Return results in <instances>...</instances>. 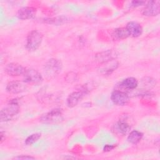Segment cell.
<instances>
[{"label": "cell", "mask_w": 160, "mask_h": 160, "mask_svg": "<svg viewBox=\"0 0 160 160\" xmlns=\"http://www.w3.org/2000/svg\"><path fill=\"white\" fill-rule=\"evenodd\" d=\"M39 120L41 122L45 124L59 122L63 120L62 111L59 108L51 109L50 111L42 114Z\"/></svg>", "instance_id": "277c9868"}, {"label": "cell", "mask_w": 160, "mask_h": 160, "mask_svg": "<svg viewBox=\"0 0 160 160\" xmlns=\"http://www.w3.org/2000/svg\"><path fill=\"white\" fill-rule=\"evenodd\" d=\"M160 11V1L153 0L148 1L142 10V14L146 16H155L159 14Z\"/></svg>", "instance_id": "8992f818"}, {"label": "cell", "mask_w": 160, "mask_h": 160, "mask_svg": "<svg viewBox=\"0 0 160 160\" xmlns=\"http://www.w3.org/2000/svg\"><path fill=\"white\" fill-rule=\"evenodd\" d=\"M156 84V81L151 77H144L140 81V85L143 90H149Z\"/></svg>", "instance_id": "ac0fdd59"}, {"label": "cell", "mask_w": 160, "mask_h": 160, "mask_svg": "<svg viewBox=\"0 0 160 160\" xmlns=\"http://www.w3.org/2000/svg\"><path fill=\"white\" fill-rule=\"evenodd\" d=\"M6 89L9 93L16 94L26 91L27 89V86L24 82L12 81L7 84Z\"/></svg>", "instance_id": "9c48e42d"}, {"label": "cell", "mask_w": 160, "mask_h": 160, "mask_svg": "<svg viewBox=\"0 0 160 160\" xmlns=\"http://www.w3.org/2000/svg\"><path fill=\"white\" fill-rule=\"evenodd\" d=\"M62 64L58 59L51 58L49 59L44 65V73L48 79L55 78L61 71Z\"/></svg>", "instance_id": "7a4b0ae2"}, {"label": "cell", "mask_w": 160, "mask_h": 160, "mask_svg": "<svg viewBox=\"0 0 160 160\" xmlns=\"http://www.w3.org/2000/svg\"><path fill=\"white\" fill-rule=\"evenodd\" d=\"M5 72L11 76H19L23 75L26 69L22 65L16 62H11L8 64L5 68Z\"/></svg>", "instance_id": "30bf717a"}, {"label": "cell", "mask_w": 160, "mask_h": 160, "mask_svg": "<svg viewBox=\"0 0 160 160\" xmlns=\"http://www.w3.org/2000/svg\"><path fill=\"white\" fill-rule=\"evenodd\" d=\"M114 148V146L107 144V145H106V146L104 147V149H104V151L108 152V151H111V150L113 149Z\"/></svg>", "instance_id": "cb8c5ba5"}, {"label": "cell", "mask_w": 160, "mask_h": 160, "mask_svg": "<svg viewBox=\"0 0 160 160\" xmlns=\"http://www.w3.org/2000/svg\"><path fill=\"white\" fill-rule=\"evenodd\" d=\"M84 94L85 92L82 91H74L71 93L66 100L68 106L69 108H73L78 105L84 96Z\"/></svg>", "instance_id": "7c38bea8"}, {"label": "cell", "mask_w": 160, "mask_h": 160, "mask_svg": "<svg viewBox=\"0 0 160 160\" xmlns=\"http://www.w3.org/2000/svg\"><path fill=\"white\" fill-rule=\"evenodd\" d=\"M101 65H102V66L99 69L100 72L103 74L109 75L118 68L119 63L115 59H114L109 62H105Z\"/></svg>", "instance_id": "5bb4252c"}, {"label": "cell", "mask_w": 160, "mask_h": 160, "mask_svg": "<svg viewBox=\"0 0 160 160\" xmlns=\"http://www.w3.org/2000/svg\"><path fill=\"white\" fill-rule=\"evenodd\" d=\"M118 56V53L114 50H107L99 52L95 56L96 61L99 64H102L105 62L115 59Z\"/></svg>", "instance_id": "ba28073f"}, {"label": "cell", "mask_w": 160, "mask_h": 160, "mask_svg": "<svg viewBox=\"0 0 160 160\" xmlns=\"http://www.w3.org/2000/svg\"><path fill=\"white\" fill-rule=\"evenodd\" d=\"M72 72H69L70 76H69L68 74H67V77H69V78H66V81L69 80V82H71L72 81H76V74H74V73H73V74H72Z\"/></svg>", "instance_id": "603a6c76"}, {"label": "cell", "mask_w": 160, "mask_h": 160, "mask_svg": "<svg viewBox=\"0 0 160 160\" xmlns=\"http://www.w3.org/2000/svg\"><path fill=\"white\" fill-rule=\"evenodd\" d=\"M20 108L17 99L9 101L7 106L1 110L0 119L1 122H7L13 120L19 113Z\"/></svg>", "instance_id": "6da1fadb"}, {"label": "cell", "mask_w": 160, "mask_h": 160, "mask_svg": "<svg viewBox=\"0 0 160 160\" xmlns=\"http://www.w3.org/2000/svg\"><path fill=\"white\" fill-rule=\"evenodd\" d=\"M36 13V9L32 7H22L17 12V17L22 20L30 19L33 18Z\"/></svg>", "instance_id": "8fae6325"}, {"label": "cell", "mask_w": 160, "mask_h": 160, "mask_svg": "<svg viewBox=\"0 0 160 160\" xmlns=\"http://www.w3.org/2000/svg\"><path fill=\"white\" fill-rule=\"evenodd\" d=\"M24 82L30 84H39L42 81V76L36 69H26L24 74Z\"/></svg>", "instance_id": "5b68a950"}, {"label": "cell", "mask_w": 160, "mask_h": 160, "mask_svg": "<svg viewBox=\"0 0 160 160\" xmlns=\"http://www.w3.org/2000/svg\"><path fill=\"white\" fill-rule=\"evenodd\" d=\"M41 134L39 132L32 134L26 139L25 144L28 146H30L34 144V142H36V141H38L39 139L41 138Z\"/></svg>", "instance_id": "ffe728a7"}, {"label": "cell", "mask_w": 160, "mask_h": 160, "mask_svg": "<svg viewBox=\"0 0 160 160\" xmlns=\"http://www.w3.org/2000/svg\"><path fill=\"white\" fill-rule=\"evenodd\" d=\"M142 136L143 134L141 132L138 130H133L129 132L127 139L130 143L132 144H136L141 141Z\"/></svg>", "instance_id": "d6986e66"}, {"label": "cell", "mask_w": 160, "mask_h": 160, "mask_svg": "<svg viewBox=\"0 0 160 160\" xmlns=\"http://www.w3.org/2000/svg\"><path fill=\"white\" fill-rule=\"evenodd\" d=\"M43 36L38 30H32L29 32L26 38V48L29 51H34L39 48L42 41Z\"/></svg>", "instance_id": "3957f363"}, {"label": "cell", "mask_w": 160, "mask_h": 160, "mask_svg": "<svg viewBox=\"0 0 160 160\" xmlns=\"http://www.w3.org/2000/svg\"><path fill=\"white\" fill-rule=\"evenodd\" d=\"M14 159H34L35 158L28 156V155H21V156H18L16 157H14Z\"/></svg>", "instance_id": "7402d4cb"}, {"label": "cell", "mask_w": 160, "mask_h": 160, "mask_svg": "<svg viewBox=\"0 0 160 160\" xmlns=\"http://www.w3.org/2000/svg\"><path fill=\"white\" fill-rule=\"evenodd\" d=\"M131 129L129 124L124 119H121L117 122L114 126V130L121 135H126Z\"/></svg>", "instance_id": "2e32d148"}, {"label": "cell", "mask_w": 160, "mask_h": 160, "mask_svg": "<svg viewBox=\"0 0 160 160\" xmlns=\"http://www.w3.org/2000/svg\"><path fill=\"white\" fill-rule=\"evenodd\" d=\"M139 82L136 78L129 77L122 80L120 83V86L126 90H134L138 86Z\"/></svg>", "instance_id": "9a60e30c"}, {"label": "cell", "mask_w": 160, "mask_h": 160, "mask_svg": "<svg viewBox=\"0 0 160 160\" xmlns=\"http://www.w3.org/2000/svg\"><path fill=\"white\" fill-rule=\"evenodd\" d=\"M4 136H5L4 133L2 131H1V143H2V141L5 139V137L4 138Z\"/></svg>", "instance_id": "d4e9b609"}, {"label": "cell", "mask_w": 160, "mask_h": 160, "mask_svg": "<svg viewBox=\"0 0 160 160\" xmlns=\"http://www.w3.org/2000/svg\"><path fill=\"white\" fill-rule=\"evenodd\" d=\"M129 36V34L126 28H116L112 32V38L114 40H122Z\"/></svg>", "instance_id": "e0dca14e"}, {"label": "cell", "mask_w": 160, "mask_h": 160, "mask_svg": "<svg viewBox=\"0 0 160 160\" xmlns=\"http://www.w3.org/2000/svg\"><path fill=\"white\" fill-rule=\"evenodd\" d=\"M144 4H146V2L143 1H133L131 2V6L138 7L139 6H142Z\"/></svg>", "instance_id": "44dd1931"}, {"label": "cell", "mask_w": 160, "mask_h": 160, "mask_svg": "<svg viewBox=\"0 0 160 160\" xmlns=\"http://www.w3.org/2000/svg\"><path fill=\"white\" fill-rule=\"evenodd\" d=\"M111 99L114 104L122 106L128 103L129 101V96L124 91L114 90L111 93Z\"/></svg>", "instance_id": "52a82bcc"}, {"label": "cell", "mask_w": 160, "mask_h": 160, "mask_svg": "<svg viewBox=\"0 0 160 160\" xmlns=\"http://www.w3.org/2000/svg\"><path fill=\"white\" fill-rule=\"evenodd\" d=\"M125 28L128 31L129 36L134 38L139 37L142 33V28L141 26L135 21H130L128 22Z\"/></svg>", "instance_id": "4fadbf2b"}]
</instances>
